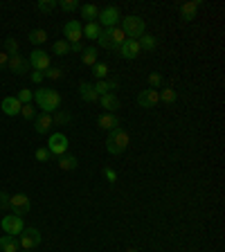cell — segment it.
Listing matches in <instances>:
<instances>
[{
    "label": "cell",
    "instance_id": "74e56055",
    "mask_svg": "<svg viewBox=\"0 0 225 252\" xmlns=\"http://www.w3.org/2000/svg\"><path fill=\"white\" fill-rule=\"evenodd\" d=\"M18 101H21V104H32V99H34V92L29 88H22L21 92H18Z\"/></svg>",
    "mask_w": 225,
    "mask_h": 252
},
{
    "label": "cell",
    "instance_id": "8fae6325",
    "mask_svg": "<svg viewBox=\"0 0 225 252\" xmlns=\"http://www.w3.org/2000/svg\"><path fill=\"white\" fill-rule=\"evenodd\" d=\"M97 124H99L101 131H108V133H111V131L122 126V119H119L115 113H101L99 117H97Z\"/></svg>",
    "mask_w": 225,
    "mask_h": 252
},
{
    "label": "cell",
    "instance_id": "4dcf8cb0",
    "mask_svg": "<svg viewBox=\"0 0 225 252\" xmlns=\"http://www.w3.org/2000/svg\"><path fill=\"white\" fill-rule=\"evenodd\" d=\"M43 77L45 79H50V81H59V79H61L63 77V70H61V68H47V70H45V72H43Z\"/></svg>",
    "mask_w": 225,
    "mask_h": 252
},
{
    "label": "cell",
    "instance_id": "c3c4849f",
    "mask_svg": "<svg viewBox=\"0 0 225 252\" xmlns=\"http://www.w3.org/2000/svg\"><path fill=\"white\" fill-rule=\"evenodd\" d=\"M22 252H32V250H22Z\"/></svg>",
    "mask_w": 225,
    "mask_h": 252
},
{
    "label": "cell",
    "instance_id": "ab89813d",
    "mask_svg": "<svg viewBox=\"0 0 225 252\" xmlns=\"http://www.w3.org/2000/svg\"><path fill=\"white\" fill-rule=\"evenodd\" d=\"M36 160H39V162H47V160H50V151H47V146L36 149Z\"/></svg>",
    "mask_w": 225,
    "mask_h": 252
},
{
    "label": "cell",
    "instance_id": "44dd1931",
    "mask_svg": "<svg viewBox=\"0 0 225 252\" xmlns=\"http://www.w3.org/2000/svg\"><path fill=\"white\" fill-rule=\"evenodd\" d=\"M99 104H101V108H106L108 113H115V111L119 108V99H117V95H115V92L101 95V97H99Z\"/></svg>",
    "mask_w": 225,
    "mask_h": 252
},
{
    "label": "cell",
    "instance_id": "1f68e13d",
    "mask_svg": "<svg viewBox=\"0 0 225 252\" xmlns=\"http://www.w3.org/2000/svg\"><path fill=\"white\" fill-rule=\"evenodd\" d=\"M54 7H56V0H39L36 2V9L43 11V14H50Z\"/></svg>",
    "mask_w": 225,
    "mask_h": 252
},
{
    "label": "cell",
    "instance_id": "484cf974",
    "mask_svg": "<svg viewBox=\"0 0 225 252\" xmlns=\"http://www.w3.org/2000/svg\"><path fill=\"white\" fill-rule=\"evenodd\" d=\"M81 63H84V66H95L97 47H84V52H81Z\"/></svg>",
    "mask_w": 225,
    "mask_h": 252
},
{
    "label": "cell",
    "instance_id": "5b68a950",
    "mask_svg": "<svg viewBox=\"0 0 225 252\" xmlns=\"http://www.w3.org/2000/svg\"><path fill=\"white\" fill-rule=\"evenodd\" d=\"M9 209L16 216H25L32 209V201H29L27 194H14V196H9Z\"/></svg>",
    "mask_w": 225,
    "mask_h": 252
},
{
    "label": "cell",
    "instance_id": "d6a6232c",
    "mask_svg": "<svg viewBox=\"0 0 225 252\" xmlns=\"http://www.w3.org/2000/svg\"><path fill=\"white\" fill-rule=\"evenodd\" d=\"M5 54L7 56H14V54H18V41L16 39H7L5 41Z\"/></svg>",
    "mask_w": 225,
    "mask_h": 252
},
{
    "label": "cell",
    "instance_id": "cb8c5ba5",
    "mask_svg": "<svg viewBox=\"0 0 225 252\" xmlns=\"http://www.w3.org/2000/svg\"><path fill=\"white\" fill-rule=\"evenodd\" d=\"M137 43H140V50H146V52H153L158 47V39L151 36V34H142L137 39Z\"/></svg>",
    "mask_w": 225,
    "mask_h": 252
},
{
    "label": "cell",
    "instance_id": "603a6c76",
    "mask_svg": "<svg viewBox=\"0 0 225 252\" xmlns=\"http://www.w3.org/2000/svg\"><path fill=\"white\" fill-rule=\"evenodd\" d=\"M79 167V160L74 156H59V169H63V171H74V169Z\"/></svg>",
    "mask_w": 225,
    "mask_h": 252
},
{
    "label": "cell",
    "instance_id": "7bdbcfd3",
    "mask_svg": "<svg viewBox=\"0 0 225 252\" xmlns=\"http://www.w3.org/2000/svg\"><path fill=\"white\" fill-rule=\"evenodd\" d=\"M7 63H9V56H7L5 52H0V70H5Z\"/></svg>",
    "mask_w": 225,
    "mask_h": 252
},
{
    "label": "cell",
    "instance_id": "7a4b0ae2",
    "mask_svg": "<svg viewBox=\"0 0 225 252\" xmlns=\"http://www.w3.org/2000/svg\"><path fill=\"white\" fill-rule=\"evenodd\" d=\"M129 144H131V135H129V131L122 129V126L111 131L106 137V151L111 153V156H122V153L129 149Z\"/></svg>",
    "mask_w": 225,
    "mask_h": 252
},
{
    "label": "cell",
    "instance_id": "d590c367",
    "mask_svg": "<svg viewBox=\"0 0 225 252\" xmlns=\"http://www.w3.org/2000/svg\"><path fill=\"white\" fill-rule=\"evenodd\" d=\"M92 88H95V92H97L99 97H101V95H108V92H111V84H108L106 79H104V81H97Z\"/></svg>",
    "mask_w": 225,
    "mask_h": 252
},
{
    "label": "cell",
    "instance_id": "f546056e",
    "mask_svg": "<svg viewBox=\"0 0 225 252\" xmlns=\"http://www.w3.org/2000/svg\"><path fill=\"white\" fill-rule=\"evenodd\" d=\"M92 74H95L99 81H104V79L108 77V66L106 63H95V66H92Z\"/></svg>",
    "mask_w": 225,
    "mask_h": 252
},
{
    "label": "cell",
    "instance_id": "9c48e42d",
    "mask_svg": "<svg viewBox=\"0 0 225 252\" xmlns=\"http://www.w3.org/2000/svg\"><path fill=\"white\" fill-rule=\"evenodd\" d=\"M27 61H29V68H34L36 72H45V70L50 68V52H45V50H34L32 56H29Z\"/></svg>",
    "mask_w": 225,
    "mask_h": 252
},
{
    "label": "cell",
    "instance_id": "f35d334b",
    "mask_svg": "<svg viewBox=\"0 0 225 252\" xmlns=\"http://www.w3.org/2000/svg\"><path fill=\"white\" fill-rule=\"evenodd\" d=\"M149 86H151L153 90L160 88V86H162V74H160V72H151V74H149Z\"/></svg>",
    "mask_w": 225,
    "mask_h": 252
},
{
    "label": "cell",
    "instance_id": "ffe728a7",
    "mask_svg": "<svg viewBox=\"0 0 225 252\" xmlns=\"http://www.w3.org/2000/svg\"><path fill=\"white\" fill-rule=\"evenodd\" d=\"M0 250L2 252H21V243H18V236H0Z\"/></svg>",
    "mask_w": 225,
    "mask_h": 252
},
{
    "label": "cell",
    "instance_id": "b9f144b4",
    "mask_svg": "<svg viewBox=\"0 0 225 252\" xmlns=\"http://www.w3.org/2000/svg\"><path fill=\"white\" fill-rule=\"evenodd\" d=\"M0 209H9V194L0 191Z\"/></svg>",
    "mask_w": 225,
    "mask_h": 252
},
{
    "label": "cell",
    "instance_id": "bcb514c9",
    "mask_svg": "<svg viewBox=\"0 0 225 252\" xmlns=\"http://www.w3.org/2000/svg\"><path fill=\"white\" fill-rule=\"evenodd\" d=\"M108 84H111V92H112V90H117V88H119V81H117V79H111Z\"/></svg>",
    "mask_w": 225,
    "mask_h": 252
},
{
    "label": "cell",
    "instance_id": "3957f363",
    "mask_svg": "<svg viewBox=\"0 0 225 252\" xmlns=\"http://www.w3.org/2000/svg\"><path fill=\"white\" fill-rule=\"evenodd\" d=\"M122 32L126 34V39L137 41L142 34H146V23L142 16H124L122 18Z\"/></svg>",
    "mask_w": 225,
    "mask_h": 252
},
{
    "label": "cell",
    "instance_id": "5bb4252c",
    "mask_svg": "<svg viewBox=\"0 0 225 252\" xmlns=\"http://www.w3.org/2000/svg\"><path fill=\"white\" fill-rule=\"evenodd\" d=\"M140 54V43L137 41H133V39H126L122 43V47H119V52H117V56H122V59H135V56Z\"/></svg>",
    "mask_w": 225,
    "mask_h": 252
},
{
    "label": "cell",
    "instance_id": "f1b7e54d",
    "mask_svg": "<svg viewBox=\"0 0 225 252\" xmlns=\"http://www.w3.org/2000/svg\"><path fill=\"white\" fill-rule=\"evenodd\" d=\"M158 92H160V101H164V104H176V99H178L174 88H162V90H158Z\"/></svg>",
    "mask_w": 225,
    "mask_h": 252
},
{
    "label": "cell",
    "instance_id": "4fadbf2b",
    "mask_svg": "<svg viewBox=\"0 0 225 252\" xmlns=\"http://www.w3.org/2000/svg\"><path fill=\"white\" fill-rule=\"evenodd\" d=\"M104 34L108 36V41H111V50L112 52H119V47H122V43L126 41V34L122 32V27H111V29H104Z\"/></svg>",
    "mask_w": 225,
    "mask_h": 252
},
{
    "label": "cell",
    "instance_id": "836d02e7",
    "mask_svg": "<svg viewBox=\"0 0 225 252\" xmlns=\"http://www.w3.org/2000/svg\"><path fill=\"white\" fill-rule=\"evenodd\" d=\"M21 115L27 119V122H32V119H36V108H32V104H22Z\"/></svg>",
    "mask_w": 225,
    "mask_h": 252
},
{
    "label": "cell",
    "instance_id": "60d3db41",
    "mask_svg": "<svg viewBox=\"0 0 225 252\" xmlns=\"http://www.w3.org/2000/svg\"><path fill=\"white\" fill-rule=\"evenodd\" d=\"M104 176H106V180L111 183V185H115V183H117V171H115V169L106 167V169H104Z\"/></svg>",
    "mask_w": 225,
    "mask_h": 252
},
{
    "label": "cell",
    "instance_id": "52a82bcc",
    "mask_svg": "<svg viewBox=\"0 0 225 252\" xmlns=\"http://www.w3.org/2000/svg\"><path fill=\"white\" fill-rule=\"evenodd\" d=\"M47 151L50 156H66L68 153V135L66 133H52L50 142H47Z\"/></svg>",
    "mask_w": 225,
    "mask_h": 252
},
{
    "label": "cell",
    "instance_id": "4316f807",
    "mask_svg": "<svg viewBox=\"0 0 225 252\" xmlns=\"http://www.w3.org/2000/svg\"><path fill=\"white\" fill-rule=\"evenodd\" d=\"M27 41L32 45H43L45 41H47V32H45V29H32L29 36H27Z\"/></svg>",
    "mask_w": 225,
    "mask_h": 252
},
{
    "label": "cell",
    "instance_id": "277c9868",
    "mask_svg": "<svg viewBox=\"0 0 225 252\" xmlns=\"http://www.w3.org/2000/svg\"><path fill=\"white\" fill-rule=\"evenodd\" d=\"M122 21V14H119V9L115 5L111 7H104V9H99V16H97V23H99L101 27H117V23Z\"/></svg>",
    "mask_w": 225,
    "mask_h": 252
},
{
    "label": "cell",
    "instance_id": "8992f818",
    "mask_svg": "<svg viewBox=\"0 0 225 252\" xmlns=\"http://www.w3.org/2000/svg\"><path fill=\"white\" fill-rule=\"evenodd\" d=\"M0 228H2V232H5V234L18 236L22 230H25V223H22V216L9 214V216H5V219L0 221Z\"/></svg>",
    "mask_w": 225,
    "mask_h": 252
},
{
    "label": "cell",
    "instance_id": "9a60e30c",
    "mask_svg": "<svg viewBox=\"0 0 225 252\" xmlns=\"http://www.w3.org/2000/svg\"><path fill=\"white\" fill-rule=\"evenodd\" d=\"M158 101H160V92H158V90H153V88L142 90L140 95H137V104H140L142 108H153Z\"/></svg>",
    "mask_w": 225,
    "mask_h": 252
},
{
    "label": "cell",
    "instance_id": "7dc6e473",
    "mask_svg": "<svg viewBox=\"0 0 225 252\" xmlns=\"http://www.w3.org/2000/svg\"><path fill=\"white\" fill-rule=\"evenodd\" d=\"M126 252H140V250H137V248H129V250H126Z\"/></svg>",
    "mask_w": 225,
    "mask_h": 252
},
{
    "label": "cell",
    "instance_id": "6da1fadb",
    "mask_svg": "<svg viewBox=\"0 0 225 252\" xmlns=\"http://www.w3.org/2000/svg\"><path fill=\"white\" fill-rule=\"evenodd\" d=\"M34 101H36V106H39L43 113L52 115V113H56L59 106H61V95L52 88H39L34 92Z\"/></svg>",
    "mask_w": 225,
    "mask_h": 252
},
{
    "label": "cell",
    "instance_id": "e575fe53",
    "mask_svg": "<svg viewBox=\"0 0 225 252\" xmlns=\"http://www.w3.org/2000/svg\"><path fill=\"white\" fill-rule=\"evenodd\" d=\"M70 119H72V115L59 108V111H56V115H54V117H52V122H54V124H68V122H70Z\"/></svg>",
    "mask_w": 225,
    "mask_h": 252
},
{
    "label": "cell",
    "instance_id": "83f0119b",
    "mask_svg": "<svg viewBox=\"0 0 225 252\" xmlns=\"http://www.w3.org/2000/svg\"><path fill=\"white\" fill-rule=\"evenodd\" d=\"M52 54H56V56H66V54H70V43L68 41H54V45H52Z\"/></svg>",
    "mask_w": 225,
    "mask_h": 252
},
{
    "label": "cell",
    "instance_id": "d6986e66",
    "mask_svg": "<svg viewBox=\"0 0 225 252\" xmlns=\"http://www.w3.org/2000/svg\"><path fill=\"white\" fill-rule=\"evenodd\" d=\"M79 97H81L84 101H88V104H95V101L99 99V95L95 92L92 84H86V81H81V84H79Z\"/></svg>",
    "mask_w": 225,
    "mask_h": 252
},
{
    "label": "cell",
    "instance_id": "2e32d148",
    "mask_svg": "<svg viewBox=\"0 0 225 252\" xmlns=\"http://www.w3.org/2000/svg\"><path fill=\"white\" fill-rule=\"evenodd\" d=\"M0 108H2V113H5V115L16 117V115H21L22 104L18 101V97H5V99H2V104H0Z\"/></svg>",
    "mask_w": 225,
    "mask_h": 252
},
{
    "label": "cell",
    "instance_id": "f6af8a7d",
    "mask_svg": "<svg viewBox=\"0 0 225 252\" xmlns=\"http://www.w3.org/2000/svg\"><path fill=\"white\" fill-rule=\"evenodd\" d=\"M43 72H32V81H34V84H41V81H43Z\"/></svg>",
    "mask_w": 225,
    "mask_h": 252
},
{
    "label": "cell",
    "instance_id": "ba28073f",
    "mask_svg": "<svg viewBox=\"0 0 225 252\" xmlns=\"http://www.w3.org/2000/svg\"><path fill=\"white\" fill-rule=\"evenodd\" d=\"M18 243H21L22 250H34V248L41 243V232L36 228H25V230L18 234Z\"/></svg>",
    "mask_w": 225,
    "mask_h": 252
},
{
    "label": "cell",
    "instance_id": "30bf717a",
    "mask_svg": "<svg viewBox=\"0 0 225 252\" xmlns=\"http://www.w3.org/2000/svg\"><path fill=\"white\" fill-rule=\"evenodd\" d=\"M63 34L68 36V43H79V41L84 39V25L81 21H68L63 25Z\"/></svg>",
    "mask_w": 225,
    "mask_h": 252
},
{
    "label": "cell",
    "instance_id": "ee69618b",
    "mask_svg": "<svg viewBox=\"0 0 225 252\" xmlns=\"http://www.w3.org/2000/svg\"><path fill=\"white\" fill-rule=\"evenodd\" d=\"M70 52H84V43H70Z\"/></svg>",
    "mask_w": 225,
    "mask_h": 252
},
{
    "label": "cell",
    "instance_id": "d4e9b609",
    "mask_svg": "<svg viewBox=\"0 0 225 252\" xmlns=\"http://www.w3.org/2000/svg\"><path fill=\"white\" fill-rule=\"evenodd\" d=\"M81 16L86 18V23H95L99 16V7L97 5H84L81 7Z\"/></svg>",
    "mask_w": 225,
    "mask_h": 252
},
{
    "label": "cell",
    "instance_id": "7c38bea8",
    "mask_svg": "<svg viewBox=\"0 0 225 252\" xmlns=\"http://www.w3.org/2000/svg\"><path fill=\"white\" fill-rule=\"evenodd\" d=\"M7 68H9L14 74H27L29 72V61L25 59V56H21V54H14V56H9Z\"/></svg>",
    "mask_w": 225,
    "mask_h": 252
},
{
    "label": "cell",
    "instance_id": "ac0fdd59",
    "mask_svg": "<svg viewBox=\"0 0 225 252\" xmlns=\"http://www.w3.org/2000/svg\"><path fill=\"white\" fill-rule=\"evenodd\" d=\"M198 9H201V0H194V2H185V5L180 7V18L185 23H191L196 18Z\"/></svg>",
    "mask_w": 225,
    "mask_h": 252
},
{
    "label": "cell",
    "instance_id": "7402d4cb",
    "mask_svg": "<svg viewBox=\"0 0 225 252\" xmlns=\"http://www.w3.org/2000/svg\"><path fill=\"white\" fill-rule=\"evenodd\" d=\"M101 32H104V27H101L99 23H86V27H84V36L86 39H92V41H97L101 36Z\"/></svg>",
    "mask_w": 225,
    "mask_h": 252
},
{
    "label": "cell",
    "instance_id": "8d00e7d4",
    "mask_svg": "<svg viewBox=\"0 0 225 252\" xmlns=\"http://www.w3.org/2000/svg\"><path fill=\"white\" fill-rule=\"evenodd\" d=\"M56 7H61L63 11H74V9H79V2L77 0H59Z\"/></svg>",
    "mask_w": 225,
    "mask_h": 252
},
{
    "label": "cell",
    "instance_id": "e0dca14e",
    "mask_svg": "<svg viewBox=\"0 0 225 252\" xmlns=\"http://www.w3.org/2000/svg\"><path fill=\"white\" fill-rule=\"evenodd\" d=\"M52 126H54V122H52V115H47V113H41V115H36V119H34V129L41 135L50 133Z\"/></svg>",
    "mask_w": 225,
    "mask_h": 252
}]
</instances>
